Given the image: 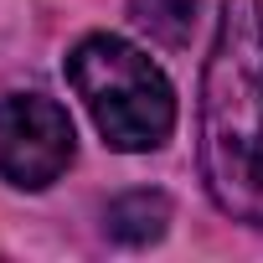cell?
Returning <instances> with one entry per match:
<instances>
[{
    "label": "cell",
    "mask_w": 263,
    "mask_h": 263,
    "mask_svg": "<svg viewBox=\"0 0 263 263\" xmlns=\"http://www.w3.org/2000/svg\"><path fill=\"white\" fill-rule=\"evenodd\" d=\"M78 135L57 98L6 93L0 98V181L16 191H47L72 165Z\"/></svg>",
    "instance_id": "3957f363"
},
{
    "label": "cell",
    "mask_w": 263,
    "mask_h": 263,
    "mask_svg": "<svg viewBox=\"0 0 263 263\" xmlns=\"http://www.w3.org/2000/svg\"><path fill=\"white\" fill-rule=\"evenodd\" d=\"M103 222H108V232L119 242H155L171 222V201L160 191H129L103 212Z\"/></svg>",
    "instance_id": "277c9868"
},
{
    "label": "cell",
    "mask_w": 263,
    "mask_h": 263,
    "mask_svg": "<svg viewBox=\"0 0 263 263\" xmlns=\"http://www.w3.org/2000/svg\"><path fill=\"white\" fill-rule=\"evenodd\" d=\"M129 16H135V26H145L150 36H160L165 47H176L191 31L196 0H129Z\"/></svg>",
    "instance_id": "5b68a950"
},
{
    "label": "cell",
    "mask_w": 263,
    "mask_h": 263,
    "mask_svg": "<svg viewBox=\"0 0 263 263\" xmlns=\"http://www.w3.org/2000/svg\"><path fill=\"white\" fill-rule=\"evenodd\" d=\"M201 181L212 201L263 227V0H222L201 72Z\"/></svg>",
    "instance_id": "6da1fadb"
},
{
    "label": "cell",
    "mask_w": 263,
    "mask_h": 263,
    "mask_svg": "<svg viewBox=\"0 0 263 263\" xmlns=\"http://www.w3.org/2000/svg\"><path fill=\"white\" fill-rule=\"evenodd\" d=\"M67 83L78 88L83 108L93 114L98 135L124 150L145 155L160 150L176 129V88L171 78L124 36H83L67 57Z\"/></svg>",
    "instance_id": "7a4b0ae2"
}]
</instances>
